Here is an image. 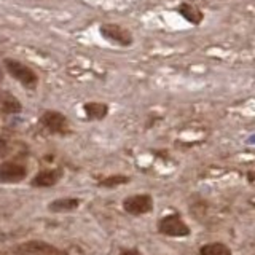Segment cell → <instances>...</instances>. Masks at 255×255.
I'll use <instances>...</instances> for the list:
<instances>
[{
	"mask_svg": "<svg viewBox=\"0 0 255 255\" xmlns=\"http://www.w3.org/2000/svg\"><path fill=\"white\" fill-rule=\"evenodd\" d=\"M155 203L148 193L132 195L123 199V209L129 215H145L153 211Z\"/></svg>",
	"mask_w": 255,
	"mask_h": 255,
	"instance_id": "cell-3",
	"label": "cell"
},
{
	"mask_svg": "<svg viewBox=\"0 0 255 255\" xmlns=\"http://www.w3.org/2000/svg\"><path fill=\"white\" fill-rule=\"evenodd\" d=\"M199 255H233L230 247L222 243H209L199 249Z\"/></svg>",
	"mask_w": 255,
	"mask_h": 255,
	"instance_id": "cell-11",
	"label": "cell"
},
{
	"mask_svg": "<svg viewBox=\"0 0 255 255\" xmlns=\"http://www.w3.org/2000/svg\"><path fill=\"white\" fill-rule=\"evenodd\" d=\"M101 34L112 43H118L122 46H129L132 43L131 32L122 26H117V24H104L101 26Z\"/></svg>",
	"mask_w": 255,
	"mask_h": 255,
	"instance_id": "cell-7",
	"label": "cell"
},
{
	"mask_svg": "<svg viewBox=\"0 0 255 255\" xmlns=\"http://www.w3.org/2000/svg\"><path fill=\"white\" fill-rule=\"evenodd\" d=\"M80 206V199L78 198H58L54 199L53 203L48 204V209L54 214H61V212H72L75 211L77 207Z\"/></svg>",
	"mask_w": 255,
	"mask_h": 255,
	"instance_id": "cell-9",
	"label": "cell"
},
{
	"mask_svg": "<svg viewBox=\"0 0 255 255\" xmlns=\"http://www.w3.org/2000/svg\"><path fill=\"white\" fill-rule=\"evenodd\" d=\"M64 171L61 167H54V169H43L38 174H35V177L30 180V187L34 188H50L54 187L62 177Z\"/></svg>",
	"mask_w": 255,
	"mask_h": 255,
	"instance_id": "cell-8",
	"label": "cell"
},
{
	"mask_svg": "<svg viewBox=\"0 0 255 255\" xmlns=\"http://www.w3.org/2000/svg\"><path fill=\"white\" fill-rule=\"evenodd\" d=\"M179 11L182 13V16H185V19L190 21V22H193V24H198V22H201L203 19V13L198 10V8H195L193 5H190V3H183L179 6Z\"/></svg>",
	"mask_w": 255,
	"mask_h": 255,
	"instance_id": "cell-12",
	"label": "cell"
},
{
	"mask_svg": "<svg viewBox=\"0 0 255 255\" xmlns=\"http://www.w3.org/2000/svg\"><path fill=\"white\" fill-rule=\"evenodd\" d=\"M16 254L19 255H67L66 251L51 246L45 241H27L16 247Z\"/></svg>",
	"mask_w": 255,
	"mask_h": 255,
	"instance_id": "cell-5",
	"label": "cell"
},
{
	"mask_svg": "<svg viewBox=\"0 0 255 255\" xmlns=\"http://www.w3.org/2000/svg\"><path fill=\"white\" fill-rule=\"evenodd\" d=\"M120 255H142V252L139 249H123Z\"/></svg>",
	"mask_w": 255,
	"mask_h": 255,
	"instance_id": "cell-15",
	"label": "cell"
},
{
	"mask_svg": "<svg viewBox=\"0 0 255 255\" xmlns=\"http://www.w3.org/2000/svg\"><path fill=\"white\" fill-rule=\"evenodd\" d=\"M40 123H42L45 129L51 134L64 135V134H69L70 131L69 120L56 110H46L45 114L40 117Z\"/></svg>",
	"mask_w": 255,
	"mask_h": 255,
	"instance_id": "cell-4",
	"label": "cell"
},
{
	"mask_svg": "<svg viewBox=\"0 0 255 255\" xmlns=\"http://www.w3.org/2000/svg\"><path fill=\"white\" fill-rule=\"evenodd\" d=\"M27 175V167L16 163V161H5L0 163V182L3 183H16L26 179Z\"/></svg>",
	"mask_w": 255,
	"mask_h": 255,
	"instance_id": "cell-6",
	"label": "cell"
},
{
	"mask_svg": "<svg viewBox=\"0 0 255 255\" xmlns=\"http://www.w3.org/2000/svg\"><path fill=\"white\" fill-rule=\"evenodd\" d=\"M158 231L164 236L171 238H185L191 233L187 222L183 220L177 212L169 214L158 222Z\"/></svg>",
	"mask_w": 255,
	"mask_h": 255,
	"instance_id": "cell-2",
	"label": "cell"
},
{
	"mask_svg": "<svg viewBox=\"0 0 255 255\" xmlns=\"http://www.w3.org/2000/svg\"><path fill=\"white\" fill-rule=\"evenodd\" d=\"M128 182H129V177H126V175H122V174H115V175H109V177L102 179L99 182V187L101 188H117V187L125 185Z\"/></svg>",
	"mask_w": 255,
	"mask_h": 255,
	"instance_id": "cell-13",
	"label": "cell"
},
{
	"mask_svg": "<svg viewBox=\"0 0 255 255\" xmlns=\"http://www.w3.org/2000/svg\"><path fill=\"white\" fill-rule=\"evenodd\" d=\"M85 114L90 120H102L109 114V107L101 102H88L85 104Z\"/></svg>",
	"mask_w": 255,
	"mask_h": 255,
	"instance_id": "cell-10",
	"label": "cell"
},
{
	"mask_svg": "<svg viewBox=\"0 0 255 255\" xmlns=\"http://www.w3.org/2000/svg\"><path fill=\"white\" fill-rule=\"evenodd\" d=\"M5 148H6V143H5V140L0 139V153H3Z\"/></svg>",
	"mask_w": 255,
	"mask_h": 255,
	"instance_id": "cell-16",
	"label": "cell"
},
{
	"mask_svg": "<svg viewBox=\"0 0 255 255\" xmlns=\"http://www.w3.org/2000/svg\"><path fill=\"white\" fill-rule=\"evenodd\" d=\"M2 110L5 114H18L21 110V104L14 98H11V96H6V98L2 101Z\"/></svg>",
	"mask_w": 255,
	"mask_h": 255,
	"instance_id": "cell-14",
	"label": "cell"
},
{
	"mask_svg": "<svg viewBox=\"0 0 255 255\" xmlns=\"http://www.w3.org/2000/svg\"><path fill=\"white\" fill-rule=\"evenodd\" d=\"M3 66L6 69V72L10 74L14 80H18V82L24 86V88H29V90H34L38 83V77L34 70L30 67H27L26 64H22L16 59H10L6 58L3 61Z\"/></svg>",
	"mask_w": 255,
	"mask_h": 255,
	"instance_id": "cell-1",
	"label": "cell"
}]
</instances>
